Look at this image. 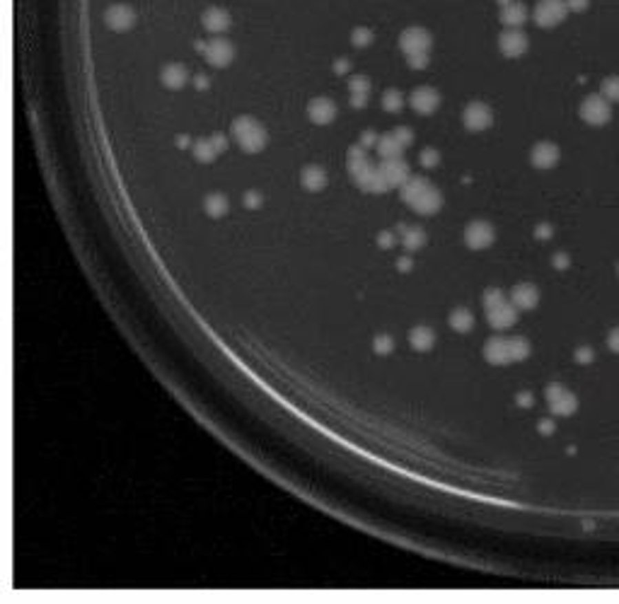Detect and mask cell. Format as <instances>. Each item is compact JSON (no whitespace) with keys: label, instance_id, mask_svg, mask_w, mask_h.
<instances>
[{"label":"cell","instance_id":"6","mask_svg":"<svg viewBox=\"0 0 619 604\" xmlns=\"http://www.w3.org/2000/svg\"><path fill=\"white\" fill-rule=\"evenodd\" d=\"M547 402H549V408L554 416H571L576 411V406H578V399L561 384H549L547 387Z\"/></svg>","mask_w":619,"mask_h":604},{"label":"cell","instance_id":"16","mask_svg":"<svg viewBox=\"0 0 619 604\" xmlns=\"http://www.w3.org/2000/svg\"><path fill=\"white\" fill-rule=\"evenodd\" d=\"M203 27L211 32V34H220V32H228L230 25H233V15H230L225 8L213 6L201 15Z\"/></svg>","mask_w":619,"mask_h":604},{"label":"cell","instance_id":"5","mask_svg":"<svg viewBox=\"0 0 619 604\" xmlns=\"http://www.w3.org/2000/svg\"><path fill=\"white\" fill-rule=\"evenodd\" d=\"M203 59L209 61L213 68H225L233 63L235 59V46L228 39H209L203 44Z\"/></svg>","mask_w":619,"mask_h":604},{"label":"cell","instance_id":"12","mask_svg":"<svg viewBox=\"0 0 619 604\" xmlns=\"http://www.w3.org/2000/svg\"><path fill=\"white\" fill-rule=\"evenodd\" d=\"M494 240H496V232L486 220H474L465 230V242L470 249H486V247L494 244Z\"/></svg>","mask_w":619,"mask_h":604},{"label":"cell","instance_id":"21","mask_svg":"<svg viewBox=\"0 0 619 604\" xmlns=\"http://www.w3.org/2000/svg\"><path fill=\"white\" fill-rule=\"evenodd\" d=\"M527 20V10L521 0H501V22L505 27H523Z\"/></svg>","mask_w":619,"mask_h":604},{"label":"cell","instance_id":"23","mask_svg":"<svg viewBox=\"0 0 619 604\" xmlns=\"http://www.w3.org/2000/svg\"><path fill=\"white\" fill-rule=\"evenodd\" d=\"M160 78H162L165 87L179 90V87H184V85H187L189 70L184 68L182 63H169V65H165V70H162V75H160Z\"/></svg>","mask_w":619,"mask_h":604},{"label":"cell","instance_id":"42","mask_svg":"<svg viewBox=\"0 0 619 604\" xmlns=\"http://www.w3.org/2000/svg\"><path fill=\"white\" fill-rule=\"evenodd\" d=\"M607 346L614 351V353H619V326H617V329L609 331V336H607Z\"/></svg>","mask_w":619,"mask_h":604},{"label":"cell","instance_id":"7","mask_svg":"<svg viewBox=\"0 0 619 604\" xmlns=\"http://www.w3.org/2000/svg\"><path fill=\"white\" fill-rule=\"evenodd\" d=\"M225 150H228V138L220 136V133H216V136H211V138H201V140H196L191 145V153L198 163H213V160L218 158L220 153H225Z\"/></svg>","mask_w":619,"mask_h":604},{"label":"cell","instance_id":"46","mask_svg":"<svg viewBox=\"0 0 619 604\" xmlns=\"http://www.w3.org/2000/svg\"><path fill=\"white\" fill-rule=\"evenodd\" d=\"M540 433H542V435H552V433H554V421H552V418H545V421H540Z\"/></svg>","mask_w":619,"mask_h":604},{"label":"cell","instance_id":"40","mask_svg":"<svg viewBox=\"0 0 619 604\" xmlns=\"http://www.w3.org/2000/svg\"><path fill=\"white\" fill-rule=\"evenodd\" d=\"M406 63H409L411 68H426V65H428V54L406 56Z\"/></svg>","mask_w":619,"mask_h":604},{"label":"cell","instance_id":"22","mask_svg":"<svg viewBox=\"0 0 619 604\" xmlns=\"http://www.w3.org/2000/svg\"><path fill=\"white\" fill-rule=\"evenodd\" d=\"M327 172H324L322 167H319V165H307L305 169H302V174H300V184H302V189H307V191H322L324 187H327Z\"/></svg>","mask_w":619,"mask_h":604},{"label":"cell","instance_id":"2","mask_svg":"<svg viewBox=\"0 0 619 604\" xmlns=\"http://www.w3.org/2000/svg\"><path fill=\"white\" fill-rule=\"evenodd\" d=\"M569 15V8H566V0H537L535 6V22L545 30H552V27H559L561 22Z\"/></svg>","mask_w":619,"mask_h":604},{"label":"cell","instance_id":"36","mask_svg":"<svg viewBox=\"0 0 619 604\" xmlns=\"http://www.w3.org/2000/svg\"><path fill=\"white\" fill-rule=\"evenodd\" d=\"M421 165L423 167H436L438 163H441V155H438V150H433V147H423L421 150Z\"/></svg>","mask_w":619,"mask_h":604},{"label":"cell","instance_id":"45","mask_svg":"<svg viewBox=\"0 0 619 604\" xmlns=\"http://www.w3.org/2000/svg\"><path fill=\"white\" fill-rule=\"evenodd\" d=\"M361 145L363 147H370V145H377V138H375V133L373 131H366L361 136Z\"/></svg>","mask_w":619,"mask_h":604},{"label":"cell","instance_id":"38","mask_svg":"<svg viewBox=\"0 0 619 604\" xmlns=\"http://www.w3.org/2000/svg\"><path fill=\"white\" fill-rule=\"evenodd\" d=\"M576 363H580V365H588V363H593V358H595V353H593V348H588V346H580L578 351H576Z\"/></svg>","mask_w":619,"mask_h":604},{"label":"cell","instance_id":"33","mask_svg":"<svg viewBox=\"0 0 619 604\" xmlns=\"http://www.w3.org/2000/svg\"><path fill=\"white\" fill-rule=\"evenodd\" d=\"M602 94L605 99H609V102H619V78L617 75H612V78H607L602 83Z\"/></svg>","mask_w":619,"mask_h":604},{"label":"cell","instance_id":"35","mask_svg":"<svg viewBox=\"0 0 619 604\" xmlns=\"http://www.w3.org/2000/svg\"><path fill=\"white\" fill-rule=\"evenodd\" d=\"M351 39H353V44L356 46H368L373 41V32L368 30V27H356L353 34H351Z\"/></svg>","mask_w":619,"mask_h":604},{"label":"cell","instance_id":"39","mask_svg":"<svg viewBox=\"0 0 619 604\" xmlns=\"http://www.w3.org/2000/svg\"><path fill=\"white\" fill-rule=\"evenodd\" d=\"M262 203H264V198H262V194H259V191H247V194H244V206L252 208V211H254V208L262 206Z\"/></svg>","mask_w":619,"mask_h":604},{"label":"cell","instance_id":"28","mask_svg":"<svg viewBox=\"0 0 619 604\" xmlns=\"http://www.w3.org/2000/svg\"><path fill=\"white\" fill-rule=\"evenodd\" d=\"M203 206H206V213H209L211 218H223L225 213L230 211V201H228V196H223V194H209L206 201H203Z\"/></svg>","mask_w":619,"mask_h":604},{"label":"cell","instance_id":"27","mask_svg":"<svg viewBox=\"0 0 619 604\" xmlns=\"http://www.w3.org/2000/svg\"><path fill=\"white\" fill-rule=\"evenodd\" d=\"M401 244H404L406 251H417L426 244V232L421 227L411 225V227H401Z\"/></svg>","mask_w":619,"mask_h":604},{"label":"cell","instance_id":"18","mask_svg":"<svg viewBox=\"0 0 619 604\" xmlns=\"http://www.w3.org/2000/svg\"><path fill=\"white\" fill-rule=\"evenodd\" d=\"M484 358L489 360V363H494V365H508V363H513L508 339H503V336H494V339L486 341Z\"/></svg>","mask_w":619,"mask_h":604},{"label":"cell","instance_id":"19","mask_svg":"<svg viewBox=\"0 0 619 604\" xmlns=\"http://www.w3.org/2000/svg\"><path fill=\"white\" fill-rule=\"evenodd\" d=\"M486 320H489V324L494 329H510L515 324V320H518V307L505 300L503 305L494 307V310H486Z\"/></svg>","mask_w":619,"mask_h":604},{"label":"cell","instance_id":"30","mask_svg":"<svg viewBox=\"0 0 619 604\" xmlns=\"http://www.w3.org/2000/svg\"><path fill=\"white\" fill-rule=\"evenodd\" d=\"M510 344V355H513V360H525L527 355H530V341L523 339V336H513V339H508Z\"/></svg>","mask_w":619,"mask_h":604},{"label":"cell","instance_id":"15","mask_svg":"<svg viewBox=\"0 0 619 604\" xmlns=\"http://www.w3.org/2000/svg\"><path fill=\"white\" fill-rule=\"evenodd\" d=\"M409 206L414 208L417 213H421V216H433V213H438V211H441V206H443L441 191H438V189L433 187L431 182H428V187L423 189V191L419 194V196L414 198Z\"/></svg>","mask_w":619,"mask_h":604},{"label":"cell","instance_id":"24","mask_svg":"<svg viewBox=\"0 0 619 604\" xmlns=\"http://www.w3.org/2000/svg\"><path fill=\"white\" fill-rule=\"evenodd\" d=\"M348 92H351V104L356 109L366 107L368 104V94H370V83H368L366 75H356V78L348 80Z\"/></svg>","mask_w":619,"mask_h":604},{"label":"cell","instance_id":"17","mask_svg":"<svg viewBox=\"0 0 619 604\" xmlns=\"http://www.w3.org/2000/svg\"><path fill=\"white\" fill-rule=\"evenodd\" d=\"M530 160H532V165H535L537 169H552L556 163H559V147H556L554 143H549V140H542V143H537V145L532 147Z\"/></svg>","mask_w":619,"mask_h":604},{"label":"cell","instance_id":"41","mask_svg":"<svg viewBox=\"0 0 619 604\" xmlns=\"http://www.w3.org/2000/svg\"><path fill=\"white\" fill-rule=\"evenodd\" d=\"M588 6H590V0H566L569 12H580V10H585Z\"/></svg>","mask_w":619,"mask_h":604},{"label":"cell","instance_id":"8","mask_svg":"<svg viewBox=\"0 0 619 604\" xmlns=\"http://www.w3.org/2000/svg\"><path fill=\"white\" fill-rule=\"evenodd\" d=\"M462 123L470 131H486L494 123V112L484 102H470L462 112Z\"/></svg>","mask_w":619,"mask_h":604},{"label":"cell","instance_id":"26","mask_svg":"<svg viewBox=\"0 0 619 604\" xmlns=\"http://www.w3.org/2000/svg\"><path fill=\"white\" fill-rule=\"evenodd\" d=\"M377 155H380L382 160L387 158H401V150H404V145H401L399 140H397L395 133H385V136L377 138Z\"/></svg>","mask_w":619,"mask_h":604},{"label":"cell","instance_id":"50","mask_svg":"<svg viewBox=\"0 0 619 604\" xmlns=\"http://www.w3.org/2000/svg\"><path fill=\"white\" fill-rule=\"evenodd\" d=\"M196 87H198V90L209 87V80H206V75H198V78H196Z\"/></svg>","mask_w":619,"mask_h":604},{"label":"cell","instance_id":"51","mask_svg":"<svg viewBox=\"0 0 619 604\" xmlns=\"http://www.w3.org/2000/svg\"><path fill=\"white\" fill-rule=\"evenodd\" d=\"M399 269L401 271H409L411 269V261L409 259H399Z\"/></svg>","mask_w":619,"mask_h":604},{"label":"cell","instance_id":"25","mask_svg":"<svg viewBox=\"0 0 619 604\" xmlns=\"http://www.w3.org/2000/svg\"><path fill=\"white\" fill-rule=\"evenodd\" d=\"M409 341H411V348L414 351L426 353V351H431L433 344H436V334H433L431 326H417V329L411 331Z\"/></svg>","mask_w":619,"mask_h":604},{"label":"cell","instance_id":"14","mask_svg":"<svg viewBox=\"0 0 619 604\" xmlns=\"http://www.w3.org/2000/svg\"><path fill=\"white\" fill-rule=\"evenodd\" d=\"M409 102L419 114H426L428 116V114H433L438 107H441V94H438V90L423 85V87H417L414 92H411Z\"/></svg>","mask_w":619,"mask_h":604},{"label":"cell","instance_id":"43","mask_svg":"<svg viewBox=\"0 0 619 604\" xmlns=\"http://www.w3.org/2000/svg\"><path fill=\"white\" fill-rule=\"evenodd\" d=\"M569 264H571V261H569V256H566V254H561V251H559V254H554V266L559 271H566V269H569Z\"/></svg>","mask_w":619,"mask_h":604},{"label":"cell","instance_id":"31","mask_svg":"<svg viewBox=\"0 0 619 604\" xmlns=\"http://www.w3.org/2000/svg\"><path fill=\"white\" fill-rule=\"evenodd\" d=\"M382 107H385L387 112L397 114L401 107H404V94H401L399 90H387V92L382 94Z\"/></svg>","mask_w":619,"mask_h":604},{"label":"cell","instance_id":"4","mask_svg":"<svg viewBox=\"0 0 619 604\" xmlns=\"http://www.w3.org/2000/svg\"><path fill=\"white\" fill-rule=\"evenodd\" d=\"M399 46L406 56H417V54H428L433 46L431 32L423 30V27H409L399 34Z\"/></svg>","mask_w":619,"mask_h":604},{"label":"cell","instance_id":"34","mask_svg":"<svg viewBox=\"0 0 619 604\" xmlns=\"http://www.w3.org/2000/svg\"><path fill=\"white\" fill-rule=\"evenodd\" d=\"M373 348H375V353L387 355V353H392V348H395V341H392V336L380 334L375 339V344H373Z\"/></svg>","mask_w":619,"mask_h":604},{"label":"cell","instance_id":"13","mask_svg":"<svg viewBox=\"0 0 619 604\" xmlns=\"http://www.w3.org/2000/svg\"><path fill=\"white\" fill-rule=\"evenodd\" d=\"M307 116L317 126H327V123H332L337 118V104L329 97H315L313 102L307 104Z\"/></svg>","mask_w":619,"mask_h":604},{"label":"cell","instance_id":"48","mask_svg":"<svg viewBox=\"0 0 619 604\" xmlns=\"http://www.w3.org/2000/svg\"><path fill=\"white\" fill-rule=\"evenodd\" d=\"M540 240H549L552 237V227L549 225H537V232H535Z\"/></svg>","mask_w":619,"mask_h":604},{"label":"cell","instance_id":"10","mask_svg":"<svg viewBox=\"0 0 619 604\" xmlns=\"http://www.w3.org/2000/svg\"><path fill=\"white\" fill-rule=\"evenodd\" d=\"M105 22L112 32H129L136 27V10L131 6H124V3H116V6L107 8Z\"/></svg>","mask_w":619,"mask_h":604},{"label":"cell","instance_id":"9","mask_svg":"<svg viewBox=\"0 0 619 604\" xmlns=\"http://www.w3.org/2000/svg\"><path fill=\"white\" fill-rule=\"evenodd\" d=\"M527 46H530V41H527V34L521 30V27H508V30L499 37L501 54L508 56V59H518V56H523L527 51Z\"/></svg>","mask_w":619,"mask_h":604},{"label":"cell","instance_id":"20","mask_svg":"<svg viewBox=\"0 0 619 604\" xmlns=\"http://www.w3.org/2000/svg\"><path fill=\"white\" fill-rule=\"evenodd\" d=\"M510 302H513L518 310H535L537 302H540V290L532 283H521L515 285L513 293H510Z\"/></svg>","mask_w":619,"mask_h":604},{"label":"cell","instance_id":"49","mask_svg":"<svg viewBox=\"0 0 619 604\" xmlns=\"http://www.w3.org/2000/svg\"><path fill=\"white\" fill-rule=\"evenodd\" d=\"M334 68H337V73H346L351 65H348V61H337V65H334Z\"/></svg>","mask_w":619,"mask_h":604},{"label":"cell","instance_id":"3","mask_svg":"<svg viewBox=\"0 0 619 604\" xmlns=\"http://www.w3.org/2000/svg\"><path fill=\"white\" fill-rule=\"evenodd\" d=\"M609 116H612V107H609V99H605L602 94H590L580 104V118L590 126H602L609 121Z\"/></svg>","mask_w":619,"mask_h":604},{"label":"cell","instance_id":"47","mask_svg":"<svg viewBox=\"0 0 619 604\" xmlns=\"http://www.w3.org/2000/svg\"><path fill=\"white\" fill-rule=\"evenodd\" d=\"M532 402H535V399H532V394H530V392H521V394H518V404H521V406L530 408V406H532Z\"/></svg>","mask_w":619,"mask_h":604},{"label":"cell","instance_id":"1","mask_svg":"<svg viewBox=\"0 0 619 604\" xmlns=\"http://www.w3.org/2000/svg\"><path fill=\"white\" fill-rule=\"evenodd\" d=\"M233 136L244 153H259L266 147V128L252 116H238L233 121Z\"/></svg>","mask_w":619,"mask_h":604},{"label":"cell","instance_id":"37","mask_svg":"<svg viewBox=\"0 0 619 604\" xmlns=\"http://www.w3.org/2000/svg\"><path fill=\"white\" fill-rule=\"evenodd\" d=\"M397 136V140L401 143V145H411V143H414V131H411V128H406V126H399V128H395V131H392Z\"/></svg>","mask_w":619,"mask_h":604},{"label":"cell","instance_id":"29","mask_svg":"<svg viewBox=\"0 0 619 604\" xmlns=\"http://www.w3.org/2000/svg\"><path fill=\"white\" fill-rule=\"evenodd\" d=\"M450 326L457 331V334H467V331L474 329V315L465 307H457L450 315Z\"/></svg>","mask_w":619,"mask_h":604},{"label":"cell","instance_id":"11","mask_svg":"<svg viewBox=\"0 0 619 604\" xmlns=\"http://www.w3.org/2000/svg\"><path fill=\"white\" fill-rule=\"evenodd\" d=\"M377 169H380V177H382V182H385L387 189L401 187V184L409 179V165H406L401 158H387V160H382V165Z\"/></svg>","mask_w":619,"mask_h":604},{"label":"cell","instance_id":"32","mask_svg":"<svg viewBox=\"0 0 619 604\" xmlns=\"http://www.w3.org/2000/svg\"><path fill=\"white\" fill-rule=\"evenodd\" d=\"M481 302H484V307H486V310H494V307L503 305V302H505V295H503V290H499V288H491V290H486V293H484V298H481Z\"/></svg>","mask_w":619,"mask_h":604},{"label":"cell","instance_id":"44","mask_svg":"<svg viewBox=\"0 0 619 604\" xmlns=\"http://www.w3.org/2000/svg\"><path fill=\"white\" fill-rule=\"evenodd\" d=\"M377 242H380V247L392 249V247H395V235H392V232H382V235L377 237Z\"/></svg>","mask_w":619,"mask_h":604},{"label":"cell","instance_id":"52","mask_svg":"<svg viewBox=\"0 0 619 604\" xmlns=\"http://www.w3.org/2000/svg\"><path fill=\"white\" fill-rule=\"evenodd\" d=\"M617 271H619V266H617Z\"/></svg>","mask_w":619,"mask_h":604}]
</instances>
